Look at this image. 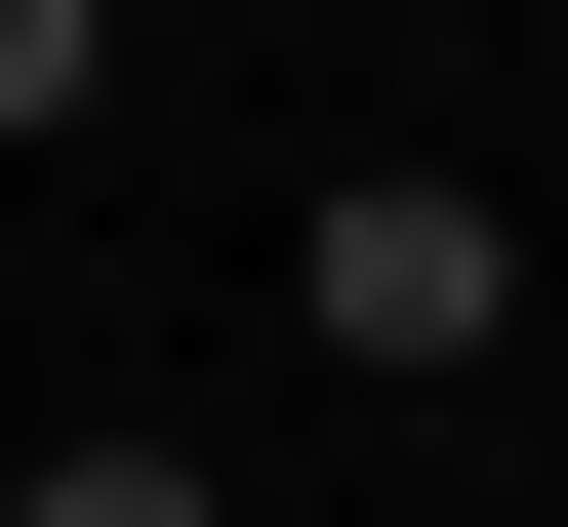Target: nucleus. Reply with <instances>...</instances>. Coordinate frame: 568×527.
<instances>
[{
	"mask_svg": "<svg viewBox=\"0 0 568 527\" xmlns=\"http://www.w3.org/2000/svg\"><path fill=\"white\" fill-rule=\"evenodd\" d=\"M487 284H528V244H487L447 163H366V203H325V365H487Z\"/></svg>",
	"mask_w": 568,
	"mask_h": 527,
	"instance_id": "f257e3e1",
	"label": "nucleus"
},
{
	"mask_svg": "<svg viewBox=\"0 0 568 527\" xmlns=\"http://www.w3.org/2000/svg\"><path fill=\"white\" fill-rule=\"evenodd\" d=\"M0 527H244V487H203V446H41Z\"/></svg>",
	"mask_w": 568,
	"mask_h": 527,
	"instance_id": "f03ea898",
	"label": "nucleus"
},
{
	"mask_svg": "<svg viewBox=\"0 0 568 527\" xmlns=\"http://www.w3.org/2000/svg\"><path fill=\"white\" fill-rule=\"evenodd\" d=\"M82 82H122V41H82V0H0V122H82Z\"/></svg>",
	"mask_w": 568,
	"mask_h": 527,
	"instance_id": "7ed1b4c3",
	"label": "nucleus"
}]
</instances>
